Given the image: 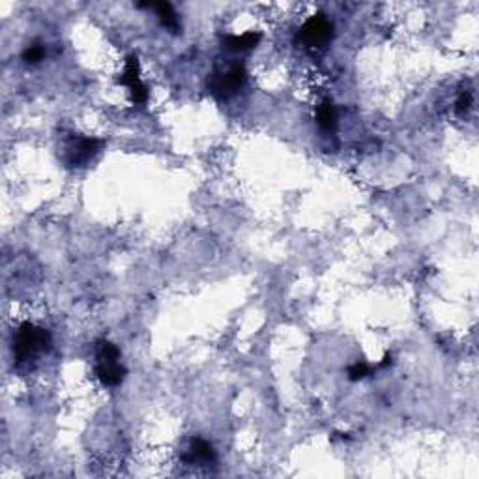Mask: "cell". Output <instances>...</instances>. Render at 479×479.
I'll return each instance as SVG.
<instances>
[{"instance_id":"cell-7","label":"cell","mask_w":479,"mask_h":479,"mask_svg":"<svg viewBox=\"0 0 479 479\" xmlns=\"http://www.w3.org/2000/svg\"><path fill=\"white\" fill-rule=\"evenodd\" d=\"M96 376L103 386H118L126 379V367L120 362H98L96 363Z\"/></svg>"},{"instance_id":"cell-1","label":"cell","mask_w":479,"mask_h":479,"mask_svg":"<svg viewBox=\"0 0 479 479\" xmlns=\"http://www.w3.org/2000/svg\"><path fill=\"white\" fill-rule=\"evenodd\" d=\"M51 345V334L41 326L25 322L13 334V356L17 362H28L47 350Z\"/></svg>"},{"instance_id":"cell-8","label":"cell","mask_w":479,"mask_h":479,"mask_svg":"<svg viewBox=\"0 0 479 479\" xmlns=\"http://www.w3.org/2000/svg\"><path fill=\"white\" fill-rule=\"evenodd\" d=\"M139 8H148V10H154L157 13V17L162 19L163 27L169 28L171 32L176 34L180 30V21L176 11L173 10V6L169 2H145V4H137Z\"/></svg>"},{"instance_id":"cell-14","label":"cell","mask_w":479,"mask_h":479,"mask_svg":"<svg viewBox=\"0 0 479 479\" xmlns=\"http://www.w3.org/2000/svg\"><path fill=\"white\" fill-rule=\"evenodd\" d=\"M470 107H472V94H470V92H463V94L459 96L455 111H457L459 117H464V114L468 112Z\"/></svg>"},{"instance_id":"cell-9","label":"cell","mask_w":479,"mask_h":479,"mask_svg":"<svg viewBox=\"0 0 479 479\" xmlns=\"http://www.w3.org/2000/svg\"><path fill=\"white\" fill-rule=\"evenodd\" d=\"M261 32H245V34H240V36H227L225 38V47L230 51H235V53H244V51H249L253 49V47H256L258 45V41H261Z\"/></svg>"},{"instance_id":"cell-10","label":"cell","mask_w":479,"mask_h":479,"mask_svg":"<svg viewBox=\"0 0 479 479\" xmlns=\"http://www.w3.org/2000/svg\"><path fill=\"white\" fill-rule=\"evenodd\" d=\"M317 122L324 131H332L337 126V111L334 103L329 100H324L317 109Z\"/></svg>"},{"instance_id":"cell-11","label":"cell","mask_w":479,"mask_h":479,"mask_svg":"<svg viewBox=\"0 0 479 479\" xmlns=\"http://www.w3.org/2000/svg\"><path fill=\"white\" fill-rule=\"evenodd\" d=\"M96 360L98 362H118L120 360V350L111 341L100 339L96 343Z\"/></svg>"},{"instance_id":"cell-12","label":"cell","mask_w":479,"mask_h":479,"mask_svg":"<svg viewBox=\"0 0 479 479\" xmlns=\"http://www.w3.org/2000/svg\"><path fill=\"white\" fill-rule=\"evenodd\" d=\"M346 374H348V379H350L352 382H356V380H362L365 379L367 374H371V367H369L367 363L357 362L346 369Z\"/></svg>"},{"instance_id":"cell-13","label":"cell","mask_w":479,"mask_h":479,"mask_svg":"<svg viewBox=\"0 0 479 479\" xmlns=\"http://www.w3.org/2000/svg\"><path fill=\"white\" fill-rule=\"evenodd\" d=\"M44 55H45L44 47L39 44H32L22 51V60L30 62V64H36V62H39L44 58Z\"/></svg>"},{"instance_id":"cell-4","label":"cell","mask_w":479,"mask_h":479,"mask_svg":"<svg viewBox=\"0 0 479 479\" xmlns=\"http://www.w3.org/2000/svg\"><path fill=\"white\" fill-rule=\"evenodd\" d=\"M118 83L128 86L129 96L133 103L140 105L148 100V90H146L143 79H140V67H139V58L135 55H129L126 58V66H124L122 75L118 77Z\"/></svg>"},{"instance_id":"cell-5","label":"cell","mask_w":479,"mask_h":479,"mask_svg":"<svg viewBox=\"0 0 479 479\" xmlns=\"http://www.w3.org/2000/svg\"><path fill=\"white\" fill-rule=\"evenodd\" d=\"M245 81H247L245 67L236 64V66H232L230 70H227V72L214 79L212 92L216 96H219V98H229V96L236 94L244 86Z\"/></svg>"},{"instance_id":"cell-6","label":"cell","mask_w":479,"mask_h":479,"mask_svg":"<svg viewBox=\"0 0 479 479\" xmlns=\"http://www.w3.org/2000/svg\"><path fill=\"white\" fill-rule=\"evenodd\" d=\"M184 461L190 464H214L216 463V452H214L210 442L202 440V438H193L185 450Z\"/></svg>"},{"instance_id":"cell-3","label":"cell","mask_w":479,"mask_h":479,"mask_svg":"<svg viewBox=\"0 0 479 479\" xmlns=\"http://www.w3.org/2000/svg\"><path fill=\"white\" fill-rule=\"evenodd\" d=\"M334 34V25L322 15L309 17L303 25H301L300 32H298V39L301 44L309 45V47H318V45L328 44Z\"/></svg>"},{"instance_id":"cell-2","label":"cell","mask_w":479,"mask_h":479,"mask_svg":"<svg viewBox=\"0 0 479 479\" xmlns=\"http://www.w3.org/2000/svg\"><path fill=\"white\" fill-rule=\"evenodd\" d=\"M101 146H103V140L94 139V137H81V135L72 137L66 145L64 162L67 163V167H83L84 163L90 162L100 152Z\"/></svg>"}]
</instances>
